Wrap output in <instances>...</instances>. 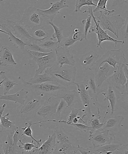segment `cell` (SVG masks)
I'll return each mask as SVG.
<instances>
[{
  "label": "cell",
  "instance_id": "obj_55",
  "mask_svg": "<svg viewBox=\"0 0 128 154\" xmlns=\"http://www.w3.org/2000/svg\"><path fill=\"white\" fill-rule=\"evenodd\" d=\"M6 104H4L2 106H0V115H1V116H2L3 114L5 107H6Z\"/></svg>",
  "mask_w": 128,
  "mask_h": 154
},
{
  "label": "cell",
  "instance_id": "obj_23",
  "mask_svg": "<svg viewBox=\"0 0 128 154\" xmlns=\"http://www.w3.org/2000/svg\"><path fill=\"white\" fill-rule=\"evenodd\" d=\"M99 57V55L96 52L93 51H90L81 57L79 59V62L85 70H91L92 67L95 65L97 61L98 60Z\"/></svg>",
  "mask_w": 128,
  "mask_h": 154
},
{
  "label": "cell",
  "instance_id": "obj_24",
  "mask_svg": "<svg viewBox=\"0 0 128 154\" xmlns=\"http://www.w3.org/2000/svg\"><path fill=\"white\" fill-rule=\"evenodd\" d=\"M28 91L22 89L16 94L0 95V100L14 102L15 103L24 105L28 98Z\"/></svg>",
  "mask_w": 128,
  "mask_h": 154
},
{
  "label": "cell",
  "instance_id": "obj_43",
  "mask_svg": "<svg viewBox=\"0 0 128 154\" xmlns=\"http://www.w3.org/2000/svg\"><path fill=\"white\" fill-rule=\"evenodd\" d=\"M71 110V113L67 117V121H56L57 123L67 124V125L68 123H72L74 118L78 116V114L81 109H76L72 107Z\"/></svg>",
  "mask_w": 128,
  "mask_h": 154
},
{
  "label": "cell",
  "instance_id": "obj_32",
  "mask_svg": "<svg viewBox=\"0 0 128 154\" xmlns=\"http://www.w3.org/2000/svg\"><path fill=\"white\" fill-rule=\"evenodd\" d=\"M5 72L4 71H1L0 73V79H1V83L0 86L3 85L4 95H7L9 94L10 91L14 88L15 85H18V84L16 83L15 81L10 80L5 75Z\"/></svg>",
  "mask_w": 128,
  "mask_h": 154
},
{
  "label": "cell",
  "instance_id": "obj_26",
  "mask_svg": "<svg viewBox=\"0 0 128 154\" xmlns=\"http://www.w3.org/2000/svg\"><path fill=\"white\" fill-rule=\"evenodd\" d=\"M95 106L97 109V112L96 114L92 115V117L89 119L88 122V125H90V126H91L92 128V131H90V134H93L97 130L100 129V128H102L105 124L104 120H105L106 117V116L109 112L108 110L106 113L103 122L102 123H101L100 120L101 119V116L100 112V111L99 108V106L96 105Z\"/></svg>",
  "mask_w": 128,
  "mask_h": 154
},
{
  "label": "cell",
  "instance_id": "obj_12",
  "mask_svg": "<svg viewBox=\"0 0 128 154\" xmlns=\"http://www.w3.org/2000/svg\"><path fill=\"white\" fill-rule=\"evenodd\" d=\"M124 65H117L114 73L106 81L109 86L114 88L116 92L120 93L126 92L125 85L127 79L124 71Z\"/></svg>",
  "mask_w": 128,
  "mask_h": 154
},
{
  "label": "cell",
  "instance_id": "obj_28",
  "mask_svg": "<svg viewBox=\"0 0 128 154\" xmlns=\"http://www.w3.org/2000/svg\"><path fill=\"white\" fill-rule=\"evenodd\" d=\"M124 119V118L121 116L110 118L105 122V125L102 128L103 129L109 130L112 132H116L121 127L122 122Z\"/></svg>",
  "mask_w": 128,
  "mask_h": 154
},
{
  "label": "cell",
  "instance_id": "obj_6",
  "mask_svg": "<svg viewBox=\"0 0 128 154\" xmlns=\"http://www.w3.org/2000/svg\"><path fill=\"white\" fill-rule=\"evenodd\" d=\"M1 18L6 22L5 23L6 25L10 28L15 35L25 42L36 43L39 44V42L43 40L37 39L33 37L30 34L27 28L23 25L21 20L14 22L1 17Z\"/></svg>",
  "mask_w": 128,
  "mask_h": 154
},
{
  "label": "cell",
  "instance_id": "obj_1",
  "mask_svg": "<svg viewBox=\"0 0 128 154\" xmlns=\"http://www.w3.org/2000/svg\"><path fill=\"white\" fill-rule=\"evenodd\" d=\"M61 99L56 96L44 97L43 103L37 110L35 119L38 124H44L47 121L54 119Z\"/></svg>",
  "mask_w": 128,
  "mask_h": 154
},
{
  "label": "cell",
  "instance_id": "obj_16",
  "mask_svg": "<svg viewBox=\"0 0 128 154\" xmlns=\"http://www.w3.org/2000/svg\"><path fill=\"white\" fill-rule=\"evenodd\" d=\"M115 69L107 63H103L99 68H95V80L98 88L100 89L103 82L114 73Z\"/></svg>",
  "mask_w": 128,
  "mask_h": 154
},
{
  "label": "cell",
  "instance_id": "obj_36",
  "mask_svg": "<svg viewBox=\"0 0 128 154\" xmlns=\"http://www.w3.org/2000/svg\"><path fill=\"white\" fill-rule=\"evenodd\" d=\"M108 1L111 0H99L97 4V6L93 10L94 12L99 11L100 13H103L107 16H109L110 14L115 12V11L114 10H109L107 9V4Z\"/></svg>",
  "mask_w": 128,
  "mask_h": 154
},
{
  "label": "cell",
  "instance_id": "obj_20",
  "mask_svg": "<svg viewBox=\"0 0 128 154\" xmlns=\"http://www.w3.org/2000/svg\"><path fill=\"white\" fill-rule=\"evenodd\" d=\"M57 139L56 142L70 143L74 146H79V140L75 136L68 132L64 128L56 127L54 129Z\"/></svg>",
  "mask_w": 128,
  "mask_h": 154
},
{
  "label": "cell",
  "instance_id": "obj_30",
  "mask_svg": "<svg viewBox=\"0 0 128 154\" xmlns=\"http://www.w3.org/2000/svg\"><path fill=\"white\" fill-rule=\"evenodd\" d=\"M122 143L117 142L115 143H110L103 146L94 147L95 154H114L120 146Z\"/></svg>",
  "mask_w": 128,
  "mask_h": 154
},
{
  "label": "cell",
  "instance_id": "obj_25",
  "mask_svg": "<svg viewBox=\"0 0 128 154\" xmlns=\"http://www.w3.org/2000/svg\"><path fill=\"white\" fill-rule=\"evenodd\" d=\"M0 26L1 28L0 32L8 35L9 36V39L13 45L20 49H23L25 48V46L27 44L15 35L5 23L1 24L0 25Z\"/></svg>",
  "mask_w": 128,
  "mask_h": 154
},
{
  "label": "cell",
  "instance_id": "obj_10",
  "mask_svg": "<svg viewBox=\"0 0 128 154\" xmlns=\"http://www.w3.org/2000/svg\"><path fill=\"white\" fill-rule=\"evenodd\" d=\"M127 61L124 53L121 49L111 50L103 55L102 57L97 61L95 66L96 68H99L103 63H107L116 68L117 65H124L127 63Z\"/></svg>",
  "mask_w": 128,
  "mask_h": 154
},
{
  "label": "cell",
  "instance_id": "obj_40",
  "mask_svg": "<svg viewBox=\"0 0 128 154\" xmlns=\"http://www.w3.org/2000/svg\"><path fill=\"white\" fill-rule=\"evenodd\" d=\"M94 1H97V0H76L75 9L74 12L77 13L81 12L82 7L85 6H94L96 7L97 5L93 2Z\"/></svg>",
  "mask_w": 128,
  "mask_h": 154
},
{
  "label": "cell",
  "instance_id": "obj_8",
  "mask_svg": "<svg viewBox=\"0 0 128 154\" xmlns=\"http://www.w3.org/2000/svg\"><path fill=\"white\" fill-rule=\"evenodd\" d=\"M93 13V10L92 7H90L88 10H85V11L83 12V14L88 13L90 14L92 16L94 22V26H92V29L90 30L89 33H90L91 32H94L96 34L98 40L97 44V47H100L101 49H102L101 44H102L103 42L105 41L113 42L115 44V47H117L118 43H121L122 45L124 44L125 43L124 40L121 41V40H116L108 35L107 31L103 29L102 27L98 23L96 17H95Z\"/></svg>",
  "mask_w": 128,
  "mask_h": 154
},
{
  "label": "cell",
  "instance_id": "obj_41",
  "mask_svg": "<svg viewBox=\"0 0 128 154\" xmlns=\"http://www.w3.org/2000/svg\"><path fill=\"white\" fill-rule=\"evenodd\" d=\"M67 106V104L66 102L63 99L61 98L60 103L58 106L55 115L54 119L57 121L61 120V115L66 109Z\"/></svg>",
  "mask_w": 128,
  "mask_h": 154
},
{
  "label": "cell",
  "instance_id": "obj_39",
  "mask_svg": "<svg viewBox=\"0 0 128 154\" xmlns=\"http://www.w3.org/2000/svg\"><path fill=\"white\" fill-rule=\"evenodd\" d=\"M23 130L20 127L17 126V128L15 131L14 135L13 136V146L15 147H19V145H18L19 140H22L23 141L26 140V137L25 135H22Z\"/></svg>",
  "mask_w": 128,
  "mask_h": 154
},
{
  "label": "cell",
  "instance_id": "obj_53",
  "mask_svg": "<svg viewBox=\"0 0 128 154\" xmlns=\"http://www.w3.org/2000/svg\"><path fill=\"white\" fill-rule=\"evenodd\" d=\"M124 71L127 79V81L125 85V88H126V92L128 93V68L126 64L124 65Z\"/></svg>",
  "mask_w": 128,
  "mask_h": 154
},
{
  "label": "cell",
  "instance_id": "obj_45",
  "mask_svg": "<svg viewBox=\"0 0 128 154\" xmlns=\"http://www.w3.org/2000/svg\"><path fill=\"white\" fill-rule=\"evenodd\" d=\"M33 125V123H30L28 124V125L27 127H25L24 128H22V129L23 130V134L22 135H26L27 137H31L35 142H36L37 146L40 145V143H41L42 139H40V140H37L34 138L32 135V131L31 128V125Z\"/></svg>",
  "mask_w": 128,
  "mask_h": 154
},
{
  "label": "cell",
  "instance_id": "obj_48",
  "mask_svg": "<svg viewBox=\"0 0 128 154\" xmlns=\"http://www.w3.org/2000/svg\"><path fill=\"white\" fill-rule=\"evenodd\" d=\"M77 41L73 39L72 34L69 37L64 38L61 41L60 46L61 47L68 48L70 46L73 45Z\"/></svg>",
  "mask_w": 128,
  "mask_h": 154
},
{
  "label": "cell",
  "instance_id": "obj_31",
  "mask_svg": "<svg viewBox=\"0 0 128 154\" xmlns=\"http://www.w3.org/2000/svg\"><path fill=\"white\" fill-rule=\"evenodd\" d=\"M28 31L33 37L37 39L43 40L49 37L48 32L42 25L28 29Z\"/></svg>",
  "mask_w": 128,
  "mask_h": 154
},
{
  "label": "cell",
  "instance_id": "obj_50",
  "mask_svg": "<svg viewBox=\"0 0 128 154\" xmlns=\"http://www.w3.org/2000/svg\"><path fill=\"white\" fill-rule=\"evenodd\" d=\"M121 31L124 38H128V16L125 19L124 24L121 28Z\"/></svg>",
  "mask_w": 128,
  "mask_h": 154
},
{
  "label": "cell",
  "instance_id": "obj_38",
  "mask_svg": "<svg viewBox=\"0 0 128 154\" xmlns=\"http://www.w3.org/2000/svg\"><path fill=\"white\" fill-rule=\"evenodd\" d=\"M48 23L52 26L55 32L53 34L52 37L53 38H57L59 43L58 47H59L61 41L64 38L63 35V28L61 27H58L53 23V21L49 20L48 21Z\"/></svg>",
  "mask_w": 128,
  "mask_h": 154
},
{
  "label": "cell",
  "instance_id": "obj_11",
  "mask_svg": "<svg viewBox=\"0 0 128 154\" xmlns=\"http://www.w3.org/2000/svg\"><path fill=\"white\" fill-rule=\"evenodd\" d=\"M29 64L32 68L35 65L38 66L36 70V74H42L44 71L49 68H53L57 67L56 64V56L55 51L50 52L47 56L41 58L32 57V59L28 61Z\"/></svg>",
  "mask_w": 128,
  "mask_h": 154
},
{
  "label": "cell",
  "instance_id": "obj_56",
  "mask_svg": "<svg viewBox=\"0 0 128 154\" xmlns=\"http://www.w3.org/2000/svg\"><path fill=\"white\" fill-rule=\"evenodd\" d=\"M126 65L127 66L128 68V63H126Z\"/></svg>",
  "mask_w": 128,
  "mask_h": 154
},
{
  "label": "cell",
  "instance_id": "obj_34",
  "mask_svg": "<svg viewBox=\"0 0 128 154\" xmlns=\"http://www.w3.org/2000/svg\"><path fill=\"white\" fill-rule=\"evenodd\" d=\"M116 92L117 95V104L126 111L128 114V93L126 92L122 93Z\"/></svg>",
  "mask_w": 128,
  "mask_h": 154
},
{
  "label": "cell",
  "instance_id": "obj_47",
  "mask_svg": "<svg viewBox=\"0 0 128 154\" xmlns=\"http://www.w3.org/2000/svg\"><path fill=\"white\" fill-rule=\"evenodd\" d=\"M67 125H72L75 128L76 130L81 131V132H86L88 131H90V132L92 131L91 126H88L82 123H74L73 122H72V123H68Z\"/></svg>",
  "mask_w": 128,
  "mask_h": 154
},
{
  "label": "cell",
  "instance_id": "obj_42",
  "mask_svg": "<svg viewBox=\"0 0 128 154\" xmlns=\"http://www.w3.org/2000/svg\"><path fill=\"white\" fill-rule=\"evenodd\" d=\"M26 43L27 45L25 46V48L26 50L34 51H36L41 52L45 53H49L53 51L44 49V48L42 47L38 44V43Z\"/></svg>",
  "mask_w": 128,
  "mask_h": 154
},
{
  "label": "cell",
  "instance_id": "obj_54",
  "mask_svg": "<svg viewBox=\"0 0 128 154\" xmlns=\"http://www.w3.org/2000/svg\"><path fill=\"white\" fill-rule=\"evenodd\" d=\"M125 3H128V1L126 0H115L113 2L112 6L113 7L116 6L117 5H123Z\"/></svg>",
  "mask_w": 128,
  "mask_h": 154
},
{
  "label": "cell",
  "instance_id": "obj_3",
  "mask_svg": "<svg viewBox=\"0 0 128 154\" xmlns=\"http://www.w3.org/2000/svg\"><path fill=\"white\" fill-rule=\"evenodd\" d=\"M52 76L56 82L62 86L68 87L75 83L77 68L73 66L65 65L62 67L50 68Z\"/></svg>",
  "mask_w": 128,
  "mask_h": 154
},
{
  "label": "cell",
  "instance_id": "obj_5",
  "mask_svg": "<svg viewBox=\"0 0 128 154\" xmlns=\"http://www.w3.org/2000/svg\"><path fill=\"white\" fill-rule=\"evenodd\" d=\"M17 128L10 131L2 130L0 131V153L1 154H25L23 149L20 147L16 148L13 146V136Z\"/></svg>",
  "mask_w": 128,
  "mask_h": 154
},
{
  "label": "cell",
  "instance_id": "obj_35",
  "mask_svg": "<svg viewBox=\"0 0 128 154\" xmlns=\"http://www.w3.org/2000/svg\"><path fill=\"white\" fill-rule=\"evenodd\" d=\"M9 113H8L5 116H1V130L5 131H10L13 128H17L14 122L10 120L9 119L7 118L9 116Z\"/></svg>",
  "mask_w": 128,
  "mask_h": 154
},
{
  "label": "cell",
  "instance_id": "obj_37",
  "mask_svg": "<svg viewBox=\"0 0 128 154\" xmlns=\"http://www.w3.org/2000/svg\"><path fill=\"white\" fill-rule=\"evenodd\" d=\"M39 44L44 48L51 51H53L54 49L55 50L59 46L58 42L53 41V38L50 37L42 40L39 42Z\"/></svg>",
  "mask_w": 128,
  "mask_h": 154
},
{
  "label": "cell",
  "instance_id": "obj_52",
  "mask_svg": "<svg viewBox=\"0 0 128 154\" xmlns=\"http://www.w3.org/2000/svg\"><path fill=\"white\" fill-rule=\"evenodd\" d=\"M114 154H128V143L126 144L122 145Z\"/></svg>",
  "mask_w": 128,
  "mask_h": 154
},
{
  "label": "cell",
  "instance_id": "obj_14",
  "mask_svg": "<svg viewBox=\"0 0 128 154\" xmlns=\"http://www.w3.org/2000/svg\"><path fill=\"white\" fill-rule=\"evenodd\" d=\"M115 139L112 131L101 128L90 134L88 140L91 142L94 147H96L112 143Z\"/></svg>",
  "mask_w": 128,
  "mask_h": 154
},
{
  "label": "cell",
  "instance_id": "obj_21",
  "mask_svg": "<svg viewBox=\"0 0 128 154\" xmlns=\"http://www.w3.org/2000/svg\"><path fill=\"white\" fill-rule=\"evenodd\" d=\"M56 137L54 132L52 135H49L46 140L43 142L42 145L38 149L33 151L35 154H53L55 149Z\"/></svg>",
  "mask_w": 128,
  "mask_h": 154
},
{
  "label": "cell",
  "instance_id": "obj_9",
  "mask_svg": "<svg viewBox=\"0 0 128 154\" xmlns=\"http://www.w3.org/2000/svg\"><path fill=\"white\" fill-rule=\"evenodd\" d=\"M77 86V90L78 92L82 104L84 109L83 111L85 114L82 117L81 122L85 123L92 117L93 114L91 110L92 98L89 94L88 91L86 89L84 82L74 83Z\"/></svg>",
  "mask_w": 128,
  "mask_h": 154
},
{
  "label": "cell",
  "instance_id": "obj_51",
  "mask_svg": "<svg viewBox=\"0 0 128 154\" xmlns=\"http://www.w3.org/2000/svg\"><path fill=\"white\" fill-rule=\"evenodd\" d=\"M77 150L80 152V153L82 154H95L94 148L93 147L85 148L81 147L79 146L77 147Z\"/></svg>",
  "mask_w": 128,
  "mask_h": 154
},
{
  "label": "cell",
  "instance_id": "obj_18",
  "mask_svg": "<svg viewBox=\"0 0 128 154\" xmlns=\"http://www.w3.org/2000/svg\"><path fill=\"white\" fill-rule=\"evenodd\" d=\"M67 0H61L55 2L50 3L51 7L47 10H43L38 8L39 11L43 17L48 18L49 20L53 21L55 17L60 13L59 11L64 8L69 7L66 3Z\"/></svg>",
  "mask_w": 128,
  "mask_h": 154
},
{
  "label": "cell",
  "instance_id": "obj_2",
  "mask_svg": "<svg viewBox=\"0 0 128 154\" xmlns=\"http://www.w3.org/2000/svg\"><path fill=\"white\" fill-rule=\"evenodd\" d=\"M19 79L22 81L24 86L30 90L33 93L35 94L36 96H39L41 97H57L59 91L66 88L53 82L29 85L27 83L26 81L21 77H19Z\"/></svg>",
  "mask_w": 128,
  "mask_h": 154
},
{
  "label": "cell",
  "instance_id": "obj_7",
  "mask_svg": "<svg viewBox=\"0 0 128 154\" xmlns=\"http://www.w3.org/2000/svg\"><path fill=\"white\" fill-rule=\"evenodd\" d=\"M24 105L19 106L17 107V113L18 116L26 120H30L35 117L36 113L43 102L44 97L36 96Z\"/></svg>",
  "mask_w": 128,
  "mask_h": 154
},
{
  "label": "cell",
  "instance_id": "obj_13",
  "mask_svg": "<svg viewBox=\"0 0 128 154\" xmlns=\"http://www.w3.org/2000/svg\"><path fill=\"white\" fill-rule=\"evenodd\" d=\"M21 20L28 29L42 25L43 17L38 8L35 7H29L25 10Z\"/></svg>",
  "mask_w": 128,
  "mask_h": 154
},
{
  "label": "cell",
  "instance_id": "obj_49",
  "mask_svg": "<svg viewBox=\"0 0 128 154\" xmlns=\"http://www.w3.org/2000/svg\"><path fill=\"white\" fill-rule=\"evenodd\" d=\"M27 53L31 55L32 57L35 58H41L43 57L46 56L49 54L50 53H43V52L36 51H31L28 50H26Z\"/></svg>",
  "mask_w": 128,
  "mask_h": 154
},
{
  "label": "cell",
  "instance_id": "obj_33",
  "mask_svg": "<svg viewBox=\"0 0 128 154\" xmlns=\"http://www.w3.org/2000/svg\"><path fill=\"white\" fill-rule=\"evenodd\" d=\"M55 149L53 154H76L75 147L70 143L56 142Z\"/></svg>",
  "mask_w": 128,
  "mask_h": 154
},
{
  "label": "cell",
  "instance_id": "obj_22",
  "mask_svg": "<svg viewBox=\"0 0 128 154\" xmlns=\"http://www.w3.org/2000/svg\"><path fill=\"white\" fill-rule=\"evenodd\" d=\"M17 63L14 60L11 49L7 46H2L0 51V65L7 67L16 66Z\"/></svg>",
  "mask_w": 128,
  "mask_h": 154
},
{
  "label": "cell",
  "instance_id": "obj_46",
  "mask_svg": "<svg viewBox=\"0 0 128 154\" xmlns=\"http://www.w3.org/2000/svg\"><path fill=\"white\" fill-rule=\"evenodd\" d=\"M19 142L22 145V146L19 145V146H20V148L23 149L25 154L27 153L28 152H29L30 154H31V151L32 150L33 148H35L36 149H38L39 148L38 146L34 144L33 140H32V143H24L22 142V140H19Z\"/></svg>",
  "mask_w": 128,
  "mask_h": 154
},
{
  "label": "cell",
  "instance_id": "obj_15",
  "mask_svg": "<svg viewBox=\"0 0 128 154\" xmlns=\"http://www.w3.org/2000/svg\"><path fill=\"white\" fill-rule=\"evenodd\" d=\"M55 51L58 66L62 67L65 65H75V59L68 48L59 46L55 49Z\"/></svg>",
  "mask_w": 128,
  "mask_h": 154
},
{
  "label": "cell",
  "instance_id": "obj_44",
  "mask_svg": "<svg viewBox=\"0 0 128 154\" xmlns=\"http://www.w3.org/2000/svg\"><path fill=\"white\" fill-rule=\"evenodd\" d=\"M88 17L87 19H83L82 20V23L84 26V32L83 34L84 35V39L87 41L88 34L92 28V17L90 14L88 15Z\"/></svg>",
  "mask_w": 128,
  "mask_h": 154
},
{
  "label": "cell",
  "instance_id": "obj_19",
  "mask_svg": "<svg viewBox=\"0 0 128 154\" xmlns=\"http://www.w3.org/2000/svg\"><path fill=\"white\" fill-rule=\"evenodd\" d=\"M57 97L65 100L67 104V109H71L74 104L77 102H79L80 100L76 88L73 90H70L69 88L66 87L65 89L59 91Z\"/></svg>",
  "mask_w": 128,
  "mask_h": 154
},
{
  "label": "cell",
  "instance_id": "obj_17",
  "mask_svg": "<svg viewBox=\"0 0 128 154\" xmlns=\"http://www.w3.org/2000/svg\"><path fill=\"white\" fill-rule=\"evenodd\" d=\"M83 82L85 83L86 89L88 91L95 103L99 104L98 100L99 94L105 90H101L97 87L95 80V74L91 73L85 76Z\"/></svg>",
  "mask_w": 128,
  "mask_h": 154
},
{
  "label": "cell",
  "instance_id": "obj_27",
  "mask_svg": "<svg viewBox=\"0 0 128 154\" xmlns=\"http://www.w3.org/2000/svg\"><path fill=\"white\" fill-rule=\"evenodd\" d=\"M102 94L105 97L104 101H109L111 107V114L113 115L115 111L117 104V95L115 89L113 87L109 86L107 90L102 92Z\"/></svg>",
  "mask_w": 128,
  "mask_h": 154
},
{
  "label": "cell",
  "instance_id": "obj_29",
  "mask_svg": "<svg viewBox=\"0 0 128 154\" xmlns=\"http://www.w3.org/2000/svg\"><path fill=\"white\" fill-rule=\"evenodd\" d=\"M53 82L52 76L51 74L50 68L47 69L45 70V72L43 74H35L33 77L30 79L27 83L29 85L38 84L46 82Z\"/></svg>",
  "mask_w": 128,
  "mask_h": 154
},
{
  "label": "cell",
  "instance_id": "obj_4",
  "mask_svg": "<svg viewBox=\"0 0 128 154\" xmlns=\"http://www.w3.org/2000/svg\"><path fill=\"white\" fill-rule=\"evenodd\" d=\"M96 18L98 19V23L103 29L110 31L117 38H119V31L121 29L125 21L120 15L109 16L101 12Z\"/></svg>",
  "mask_w": 128,
  "mask_h": 154
}]
</instances>
